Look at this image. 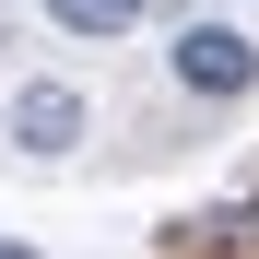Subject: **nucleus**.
<instances>
[{
    "mask_svg": "<svg viewBox=\"0 0 259 259\" xmlns=\"http://www.w3.org/2000/svg\"><path fill=\"white\" fill-rule=\"evenodd\" d=\"M177 82L212 106H236L259 95V48H247V24H177Z\"/></svg>",
    "mask_w": 259,
    "mask_h": 259,
    "instance_id": "nucleus-1",
    "label": "nucleus"
},
{
    "mask_svg": "<svg viewBox=\"0 0 259 259\" xmlns=\"http://www.w3.org/2000/svg\"><path fill=\"white\" fill-rule=\"evenodd\" d=\"M12 142L24 153H71L82 142V95L71 82H12Z\"/></svg>",
    "mask_w": 259,
    "mask_h": 259,
    "instance_id": "nucleus-2",
    "label": "nucleus"
},
{
    "mask_svg": "<svg viewBox=\"0 0 259 259\" xmlns=\"http://www.w3.org/2000/svg\"><path fill=\"white\" fill-rule=\"evenodd\" d=\"M142 12H153V0H48V24H59V35H82V48H118Z\"/></svg>",
    "mask_w": 259,
    "mask_h": 259,
    "instance_id": "nucleus-3",
    "label": "nucleus"
},
{
    "mask_svg": "<svg viewBox=\"0 0 259 259\" xmlns=\"http://www.w3.org/2000/svg\"><path fill=\"white\" fill-rule=\"evenodd\" d=\"M0 259H35V247H24V236H0Z\"/></svg>",
    "mask_w": 259,
    "mask_h": 259,
    "instance_id": "nucleus-4",
    "label": "nucleus"
},
{
    "mask_svg": "<svg viewBox=\"0 0 259 259\" xmlns=\"http://www.w3.org/2000/svg\"><path fill=\"white\" fill-rule=\"evenodd\" d=\"M0 48H12V12H0Z\"/></svg>",
    "mask_w": 259,
    "mask_h": 259,
    "instance_id": "nucleus-5",
    "label": "nucleus"
}]
</instances>
